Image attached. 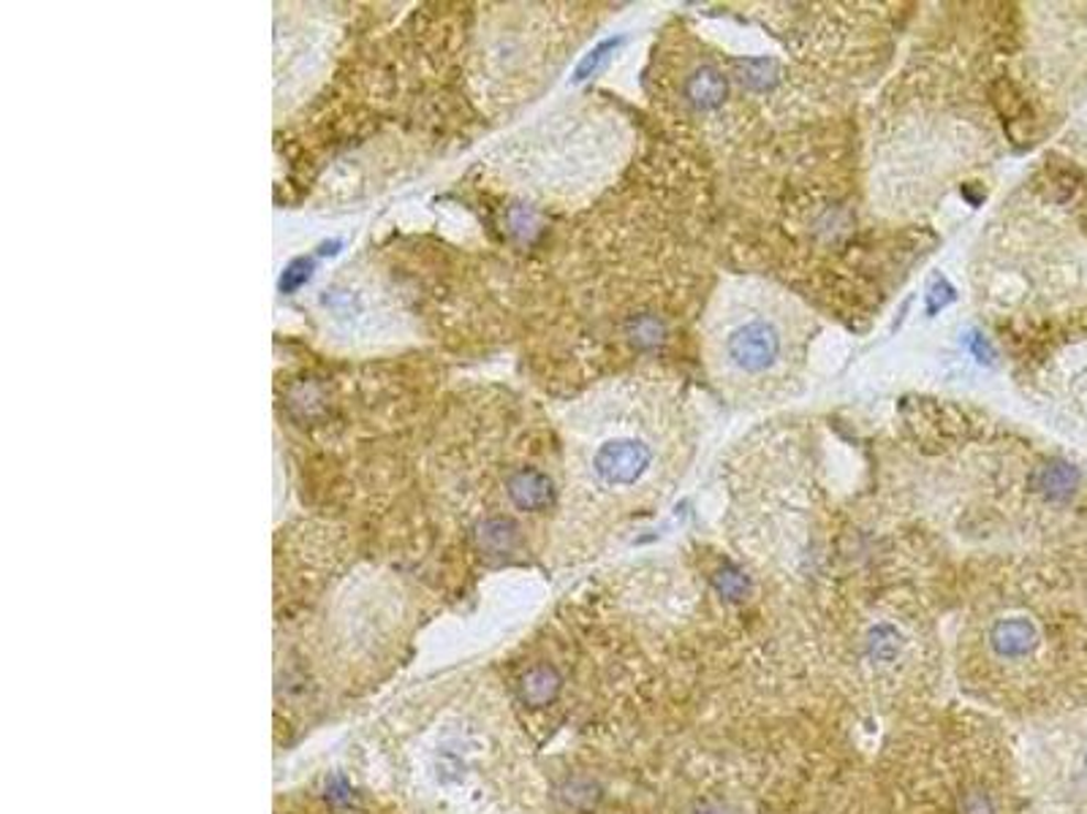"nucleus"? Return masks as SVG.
I'll use <instances>...</instances> for the list:
<instances>
[{
  "label": "nucleus",
  "instance_id": "obj_1",
  "mask_svg": "<svg viewBox=\"0 0 1087 814\" xmlns=\"http://www.w3.org/2000/svg\"><path fill=\"white\" fill-rule=\"evenodd\" d=\"M569 432V467L580 489L617 502L666 495L693 454L688 405L653 380H631L584 402Z\"/></svg>",
  "mask_w": 1087,
  "mask_h": 814
},
{
  "label": "nucleus",
  "instance_id": "obj_2",
  "mask_svg": "<svg viewBox=\"0 0 1087 814\" xmlns=\"http://www.w3.org/2000/svg\"><path fill=\"white\" fill-rule=\"evenodd\" d=\"M816 318L797 296L758 278H729L701 318L712 386L740 408L786 400L803 378Z\"/></svg>",
  "mask_w": 1087,
  "mask_h": 814
},
{
  "label": "nucleus",
  "instance_id": "obj_3",
  "mask_svg": "<svg viewBox=\"0 0 1087 814\" xmlns=\"http://www.w3.org/2000/svg\"><path fill=\"white\" fill-rule=\"evenodd\" d=\"M955 117H916L881 148L873 163V196L892 215H914L944 193L960 172V158L971 139Z\"/></svg>",
  "mask_w": 1087,
  "mask_h": 814
},
{
  "label": "nucleus",
  "instance_id": "obj_4",
  "mask_svg": "<svg viewBox=\"0 0 1087 814\" xmlns=\"http://www.w3.org/2000/svg\"><path fill=\"white\" fill-rule=\"evenodd\" d=\"M1047 386L1063 419L1072 421L1074 430L1087 437V345L1066 350L1055 361Z\"/></svg>",
  "mask_w": 1087,
  "mask_h": 814
},
{
  "label": "nucleus",
  "instance_id": "obj_5",
  "mask_svg": "<svg viewBox=\"0 0 1087 814\" xmlns=\"http://www.w3.org/2000/svg\"><path fill=\"white\" fill-rule=\"evenodd\" d=\"M1038 641H1042L1038 628L1025 617L998 619L990 630V649L1003 663H1016V660L1031 658L1036 652Z\"/></svg>",
  "mask_w": 1087,
  "mask_h": 814
},
{
  "label": "nucleus",
  "instance_id": "obj_6",
  "mask_svg": "<svg viewBox=\"0 0 1087 814\" xmlns=\"http://www.w3.org/2000/svg\"><path fill=\"white\" fill-rule=\"evenodd\" d=\"M1063 793L1074 806L1087 812V725L1072 730L1066 771H1063Z\"/></svg>",
  "mask_w": 1087,
  "mask_h": 814
},
{
  "label": "nucleus",
  "instance_id": "obj_7",
  "mask_svg": "<svg viewBox=\"0 0 1087 814\" xmlns=\"http://www.w3.org/2000/svg\"><path fill=\"white\" fill-rule=\"evenodd\" d=\"M506 489L519 511H544L552 502V481L541 470H534V467L514 473L508 478Z\"/></svg>",
  "mask_w": 1087,
  "mask_h": 814
},
{
  "label": "nucleus",
  "instance_id": "obj_8",
  "mask_svg": "<svg viewBox=\"0 0 1087 814\" xmlns=\"http://www.w3.org/2000/svg\"><path fill=\"white\" fill-rule=\"evenodd\" d=\"M560 693V673L552 665L539 663L523 673L519 679V701L530 708H544L552 704Z\"/></svg>",
  "mask_w": 1087,
  "mask_h": 814
},
{
  "label": "nucleus",
  "instance_id": "obj_9",
  "mask_svg": "<svg viewBox=\"0 0 1087 814\" xmlns=\"http://www.w3.org/2000/svg\"><path fill=\"white\" fill-rule=\"evenodd\" d=\"M478 543L493 554L512 552V546L517 543V527L506 519L484 521V524L478 527Z\"/></svg>",
  "mask_w": 1087,
  "mask_h": 814
},
{
  "label": "nucleus",
  "instance_id": "obj_10",
  "mask_svg": "<svg viewBox=\"0 0 1087 814\" xmlns=\"http://www.w3.org/2000/svg\"><path fill=\"white\" fill-rule=\"evenodd\" d=\"M960 814H1001V812H998L995 799H992L987 790L971 788L966 790V795L960 799Z\"/></svg>",
  "mask_w": 1087,
  "mask_h": 814
},
{
  "label": "nucleus",
  "instance_id": "obj_11",
  "mask_svg": "<svg viewBox=\"0 0 1087 814\" xmlns=\"http://www.w3.org/2000/svg\"><path fill=\"white\" fill-rule=\"evenodd\" d=\"M563 799H566V804L571 806V810H584V806L595 804L599 793H595L593 784L584 782V779H574V782L566 784Z\"/></svg>",
  "mask_w": 1087,
  "mask_h": 814
},
{
  "label": "nucleus",
  "instance_id": "obj_12",
  "mask_svg": "<svg viewBox=\"0 0 1087 814\" xmlns=\"http://www.w3.org/2000/svg\"><path fill=\"white\" fill-rule=\"evenodd\" d=\"M308 272H311V263H305V261L291 263V267L283 272V280H280V289H283V291L297 289V285H300L302 280H308Z\"/></svg>",
  "mask_w": 1087,
  "mask_h": 814
}]
</instances>
